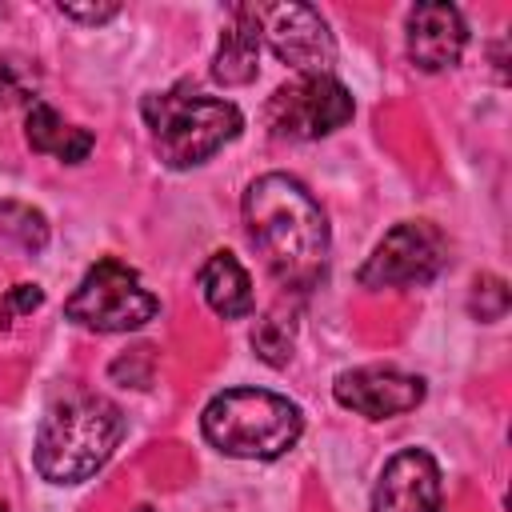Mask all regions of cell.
Returning a JSON list of instances; mask_svg holds the SVG:
<instances>
[{
  "instance_id": "cell-1",
  "label": "cell",
  "mask_w": 512,
  "mask_h": 512,
  "mask_svg": "<svg viewBox=\"0 0 512 512\" xmlns=\"http://www.w3.org/2000/svg\"><path fill=\"white\" fill-rule=\"evenodd\" d=\"M244 228L280 288L308 292L328 268V220L288 172H264L244 192Z\"/></svg>"
},
{
  "instance_id": "cell-2",
  "label": "cell",
  "mask_w": 512,
  "mask_h": 512,
  "mask_svg": "<svg viewBox=\"0 0 512 512\" xmlns=\"http://www.w3.org/2000/svg\"><path fill=\"white\" fill-rule=\"evenodd\" d=\"M124 436V416L96 392H72L56 400L32 444V464L48 484H80L108 464Z\"/></svg>"
},
{
  "instance_id": "cell-3",
  "label": "cell",
  "mask_w": 512,
  "mask_h": 512,
  "mask_svg": "<svg viewBox=\"0 0 512 512\" xmlns=\"http://www.w3.org/2000/svg\"><path fill=\"white\" fill-rule=\"evenodd\" d=\"M140 112H144V124L152 128V144L168 168H196V164L212 160L244 128V116L232 100L204 96L192 84H176L168 92L144 96Z\"/></svg>"
},
{
  "instance_id": "cell-4",
  "label": "cell",
  "mask_w": 512,
  "mask_h": 512,
  "mask_svg": "<svg viewBox=\"0 0 512 512\" xmlns=\"http://www.w3.org/2000/svg\"><path fill=\"white\" fill-rule=\"evenodd\" d=\"M200 428H204V440L224 456L276 460L300 440L304 412L300 404L268 388H228L208 400Z\"/></svg>"
},
{
  "instance_id": "cell-5",
  "label": "cell",
  "mask_w": 512,
  "mask_h": 512,
  "mask_svg": "<svg viewBox=\"0 0 512 512\" xmlns=\"http://www.w3.org/2000/svg\"><path fill=\"white\" fill-rule=\"evenodd\" d=\"M160 312V300L140 284V272L104 256L96 260L76 292L64 300V316L92 332H132Z\"/></svg>"
},
{
  "instance_id": "cell-6",
  "label": "cell",
  "mask_w": 512,
  "mask_h": 512,
  "mask_svg": "<svg viewBox=\"0 0 512 512\" xmlns=\"http://www.w3.org/2000/svg\"><path fill=\"white\" fill-rule=\"evenodd\" d=\"M352 92L328 76H296L268 96L264 120L280 140H320L352 120Z\"/></svg>"
},
{
  "instance_id": "cell-7",
  "label": "cell",
  "mask_w": 512,
  "mask_h": 512,
  "mask_svg": "<svg viewBox=\"0 0 512 512\" xmlns=\"http://www.w3.org/2000/svg\"><path fill=\"white\" fill-rule=\"evenodd\" d=\"M448 264V240L432 220H404L384 232L356 280L364 288H420Z\"/></svg>"
},
{
  "instance_id": "cell-8",
  "label": "cell",
  "mask_w": 512,
  "mask_h": 512,
  "mask_svg": "<svg viewBox=\"0 0 512 512\" xmlns=\"http://www.w3.org/2000/svg\"><path fill=\"white\" fill-rule=\"evenodd\" d=\"M260 20V40L296 68L300 76H328L336 60V40L328 32V20L312 4H256Z\"/></svg>"
},
{
  "instance_id": "cell-9",
  "label": "cell",
  "mask_w": 512,
  "mask_h": 512,
  "mask_svg": "<svg viewBox=\"0 0 512 512\" xmlns=\"http://www.w3.org/2000/svg\"><path fill=\"white\" fill-rule=\"evenodd\" d=\"M424 380L400 368H352L340 372L332 384V396L340 408H352L368 420H392L424 404Z\"/></svg>"
},
{
  "instance_id": "cell-10",
  "label": "cell",
  "mask_w": 512,
  "mask_h": 512,
  "mask_svg": "<svg viewBox=\"0 0 512 512\" xmlns=\"http://www.w3.org/2000/svg\"><path fill=\"white\" fill-rule=\"evenodd\" d=\"M372 512H440V464L424 448L396 452L380 468Z\"/></svg>"
},
{
  "instance_id": "cell-11",
  "label": "cell",
  "mask_w": 512,
  "mask_h": 512,
  "mask_svg": "<svg viewBox=\"0 0 512 512\" xmlns=\"http://www.w3.org/2000/svg\"><path fill=\"white\" fill-rule=\"evenodd\" d=\"M408 60L420 72H444L460 60L464 44H468V28L464 16L452 4H416L408 12Z\"/></svg>"
},
{
  "instance_id": "cell-12",
  "label": "cell",
  "mask_w": 512,
  "mask_h": 512,
  "mask_svg": "<svg viewBox=\"0 0 512 512\" xmlns=\"http://www.w3.org/2000/svg\"><path fill=\"white\" fill-rule=\"evenodd\" d=\"M256 64H260V20L252 4H236L232 20L220 32L216 56H212V76L224 88H240L256 80Z\"/></svg>"
},
{
  "instance_id": "cell-13",
  "label": "cell",
  "mask_w": 512,
  "mask_h": 512,
  "mask_svg": "<svg viewBox=\"0 0 512 512\" xmlns=\"http://www.w3.org/2000/svg\"><path fill=\"white\" fill-rule=\"evenodd\" d=\"M24 136L32 144V152H44V156H56L64 164H80L88 152H92V132L80 128V124H68L52 104L44 100H32L28 104V116H24Z\"/></svg>"
},
{
  "instance_id": "cell-14",
  "label": "cell",
  "mask_w": 512,
  "mask_h": 512,
  "mask_svg": "<svg viewBox=\"0 0 512 512\" xmlns=\"http://www.w3.org/2000/svg\"><path fill=\"white\" fill-rule=\"evenodd\" d=\"M200 292L208 300V308L224 320H244L256 300H252V280L244 272V264L232 256V252H212L200 268Z\"/></svg>"
},
{
  "instance_id": "cell-15",
  "label": "cell",
  "mask_w": 512,
  "mask_h": 512,
  "mask_svg": "<svg viewBox=\"0 0 512 512\" xmlns=\"http://www.w3.org/2000/svg\"><path fill=\"white\" fill-rule=\"evenodd\" d=\"M0 232L12 236L20 248L40 252L48 244V220L40 208L20 204V200H0Z\"/></svg>"
},
{
  "instance_id": "cell-16",
  "label": "cell",
  "mask_w": 512,
  "mask_h": 512,
  "mask_svg": "<svg viewBox=\"0 0 512 512\" xmlns=\"http://www.w3.org/2000/svg\"><path fill=\"white\" fill-rule=\"evenodd\" d=\"M252 348L260 352L264 364L280 368V364H288V356H292V328H288L280 316H264V320L256 324V332H252Z\"/></svg>"
},
{
  "instance_id": "cell-17",
  "label": "cell",
  "mask_w": 512,
  "mask_h": 512,
  "mask_svg": "<svg viewBox=\"0 0 512 512\" xmlns=\"http://www.w3.org/2000/svg\"><path fill=\"white\" fill-rule=\"evenodd\" d=\"M468 308L476 320L492 324L508 312V284L500 276H476L472 280V296H468Z\"/></svg>"
},
{
  "instance_id": "cell-18",
  "label": "cell",
  "mask_w": 512,
  "mask_h": 512,
  "mask_svg": "<svg viewBox=\"0 0 512 512\" xmlns=\"http://www.w3.org/2000/svg\"><path fill=\"white\" fill-rule=\"evenodd\" d=\"M4 304H8L12 316H16V312L24 316V312H36V308L44 304V292H40V284H16V288H8Z\"/></svg>"
},
{
  "instance_id": "cell-19",
  "label": "cell",
  "mask_w": 512,
  "mask_h": 512,
  "mask_svg": "<svg viewBox=\"0 0 512 512\" xmlns=\"http://www.w3.org/2000/svg\"><path fill=\"white\" fill-rule=\"evenodd\" d=\"M60 12L68 16V20H84V24H104V20H112L120 8L116 4H60Z\"/></svg>"
},
{
  "instance_id": "cell-20",
  "label": "cell",
  "mask_w": 512,
  "mask_h": 512,
  "mask_svg": "<svg viewBox=\"0 0 512 512\" xmlns=\"http://www.w3.org/2000/svg\"><path fill=\"white\" fill-rule=\"evenodd\" d=\"M8 316H12V312H8V304H0V332L8 328Z\"/></svg>"
},
{
  "instance_id": "cell-21",
  "label": "cell",
  "mask_w": 512,
  "mask_h": 512,
  "mask_svg": "<svg viewBox=\"0 0 512 512\" xmlns=\"http://www.w3.org/2000/svg\"><path fill=\"white\" fill-rule=\"evenodd\" d=\"M136 512H156V508H152V504H140V508H136Z\"/></svg>"
},
{
  "instance_id": "cell-22",
  "label": "cell",
  "mask_w": 512,
  "mask_h": 512,
  "mask_svg": "<svg viewBox=\"0 0 512 512\" xmlns=\"http://www.w3.org/2000/svg\"><path fill=\"white\" fill-rule=\"evenodd\" d=\"M0 512H8V508H4V504H0Z\"/></svg>"
},
{
  "instance_id": "cell-23",
  "label": "cell",
  "mask_w": 512,
  "mask_h": 512,
  "mask_svg": "<svg viewBox=\"0 0 512 512\" xmlns=\"http://www.w3.org/2000/svg\"><path fill=\"white\" fill-rule=\"evenodd\" d=\"M0 16H4V4H0Z\"/></svg>"
}]
</instances>
